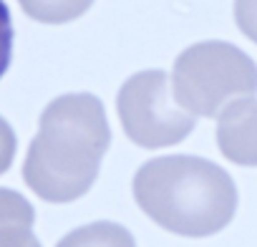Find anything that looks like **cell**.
<instances>
[{
	"instance_id": "8fae6325",
	"label": "cell",
	"mask_w": 257,
	"mask_h": 247,
	"mask_svg": "<svg viewBox=\"0 0 257 247\" xmlns=\"http://www.w3.org/2000/svg\"><path fill=\"white\" fill-rule=\"evenodd\" d=\"M16 149H18V139L16 132L11 129V124L0 116V174H6L16 159Z\"/></svg>"
},
{
	"instance_id": "5b68a950",
	"label": "cell",
	"mask_w": 257,
	"mask_h": 247,
	"mask_svg": "<svg viewBox=\"0 0 257 247\" xmlns=\"http://www.w3.org/2000/svg\"><path fill=\"white\" fill-rule=\"evenodd\" d=\"M217 147L239 167H257V98H239L217 116Z\"/></svg>"
},
{
	"instance_id": "277c9868",
	"label": "cell",
	"mask_w": 257,
	"mask_h": 247,
	"mask_svg": "<svg viewBox=\"0 0 257 247\" xmlns=\"http://www.w3.org/2000/svg\"><path fill=\"white\" fill-rule=\"evenodd\" d=\"M116 111L126 137L144 149H162L184 142L197 121L174 101L164 71L134 73L116 96Z\"/></svg>"
},
{
	"instance_id": "6da1fadb",
	"label": "cell",
	"mask_w": 257,
	"mask_h": 247,
	"mask_svg": "<svg viewBox=\"0 0 257 247\" xmlns=\"http://www.w3.org/2000/svg\"><path fill=\"white\" fill-rule=\"evenodd\" d=\"M108 144L111 129L96 96H58L41 113V129L28 147L23 179L46 202H73L93 187Z\"/></svg>"
},
{
	"instance_id": "52a82bcc",
	"label": "cell",
	"mask_w": 257,
	"mask_h": 247,
	"mask_svg": "<svg viewBox=\"0 0 257 247\" xmlns=\"http://www.w3.org/2000/svg\"><path fill=\"white\" fill-rule=\"evenodd\" d=\"M56 247H137V242L116 222H93L68 232Z\"/></svg>"
},
{
	"instance_id": "3957f363",
	"label": "cell",
	"mask_w": 257,
	"mask_h": 247,
	"mask_svg": "<svg viewBox=\"0 0 257 247\" xmlns=\"http://www.w3.org/2000/svg\"><path fill=\"white\" fill-rule=\"evenodd\" d=\"M172 81V96L184 111L214 118L229 103L257 93V63L232 43L204 41L179 53Z\"/></svg>"
},
{
	"instance_id": "8992f818",
	"label": "cell",
	"mask_w": 257,
	"mask_h": 247,
	"mask_svg": "<svg viewBox=\"0 0 257 247\" xmlns=\"http://www.w3.org/2000/svg\"><path fill=\"white\" fill-rule=\"evenodd\" d=\"M33 222V204L23 194L0 187V247H41Z\"/></svg>"
},
{
	"instance_id": "ba28073f",
	"label": "cell",
	"mask_w": 257,
	"mask_h": 247,
	"mask_svg": "<svg viewBox=\"0 0 257 247\" xmlns=\"http://www.w3.org/2000/svg\"><path fill=\"white\" fill-rule=\"evenodd\" d=\"M21 8L38 23H68L83 16L93 0H18Z\"/></svg>"
},
{
	"instance_id": "7a4b0ae2",
	"label": "cell",
	"mask_w": 257,
	"mask_h": 247,
	"mask_svg": "<svg viewBox=\"0 0 257 247\" xmlns=\"http://www.w3.org/2000/svg\"><path fill=\"white\" fill-rule=\"evenodd\" d=\"M134 199L159 227L182 237H209L237 212V187L214 162L189 154L159 157L134 174Z\"/></svg>"
},
{
	"instance_id": "30bf717a",
	"label": "cell",
	"mask_w": 257,
	"mask_h": 247,
	"mask_svg": "<svg viewBox=\"0 0 257 247\" xmlns=\"http://www.w3.org/2000/svg\"><path fill=\"white\" fill-rule=\"evenodd\" d=\"M234 21L237 28L257 43V0H234Z\"/></svg>"
},
{
	"instance_id": "9c48e42d",
	"label": "cell",
	"mask_w": 257,
	"mask_h": 247,
	"mask_svg": "<svg viewBox=\"0 0 257 247\" xmlns=\"http://www.w3.org/2000/svg\"><path fill=\"white\" fill-rule=\"evenodd\" d=\"M13 18L6 6V0H0V78L6 76L11 61H13Z\"/></svg>"
}]
</instances>
